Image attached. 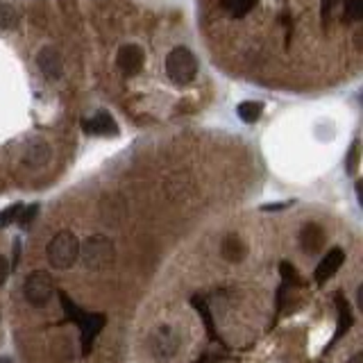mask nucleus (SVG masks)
Returning <instances> with one entry per match:
<instances>
[{"label":"nucleus","instance_id":"3","mask_svg":"<svg viewBox=\"0 0 363 363\" xmlns=\"http://www.w3.org/2000/svg\"><path fill=\"white\" fill-rule=\"evenodd\" d=\"M79 259L91 270H100L114 261V243L103 234L89 236L82 246H79Z\"/></svg>","mask_w":363,"mask_h":363},{"label":"nucleus","instance_id":"4","mask_svg":"<svg viewBox=\"0 0 363 363\" xmlns=\"http://www.w3.org/2000/svg\"><path fill=\"white\" fill-rule=\"evenodd\" d=\"M55 295V281L46 270H34L30 272L25 279V298L30 305L34 307H46Z\"/></svg>","mask_w":363,"mask_h":363},{"label":"nucleus","instance_id":"18","mask_svg":"<svg viewBox=\"0 0 363 363\" xmlns=\"http://www.w3.org/2000/svg\"><path fill=\"white\" fill-rule=\"evenodd\" d=\"M252 5H255V0H223V9H227L234 18H243Z\"/></svg>","mask_w":363,"mask_h":363},{"label":"nucleus","instance_id":"11","mask_svg":"<svg viewBox=\"0 0 363 363\" xmlns=\"http://www.w3.org/2000/svg\"><path fill=\"white\" fill-rule=\"evenodd\" d=\"M23 161H25L30 168H42V166H46L48 161H50V146L46 144V141H42V139L32 141V144L25 148Z\"/></svg>","mask_w":363,"mask_h":363},{"label":"nucleus","instance_id":"8","mask_svg":"<svg viewBox=\"0 0 363 363\" xmlns=\"http://www.w3.org/2000/svg\"><path fill=\"white\" fill-rule=\"evenodd\" d=\"M153 352L159 359H170L179 350V336L173 327H159L157 334H153Z\"/></svg>","mask_w":363,"mask_h":363},{"label":"nucleus","instance_id":"16","mask_svg":"<svg viewBox=\"0 0 363 363\" xmlns=\"http://www.w3.org/2000/svg\"><path fill=\"white\" fill-rule=\"evenodd\" d=\"M191 302H193V309L200 314V318H203L209 338H211V340H218V331H216V325H214V316H211V311H209V307H207V302H205L203 298H193Z\"/></svg>","mask_w":363,"mask_h":363},{"label":"nucleus","instance_id":"10","mask_svg":"<svg viewBox=\"0 0 363 363\" xmlns=\"http://www.w3.org/2000/svg\"><path fill=\"white\" fill-rule=\"evenodd\" d=\"M343 261H345V252H343L340 248L329 250L327 257H322V261H320L318 268H316V275L314 277H316L318 284H325L329 277H334L336 272H338V268L343 266Z\"/></svg>","mask_w":363,"mask_h":363},{"label":"nucleus","instance_id":"24","mask_svg":"<svg viewBox=\"0 0 363 363\" xmlns=\"http://www.w3.org/2000/svg\"><path fill=\"white\" fill-rule=\"evenodd\" d=\"M39 214V205H30V207H23L21 211V216H18L16 223L21 225V227H30V223L34 220V216Z\"/></svg>","mask_w":363,"mask_h":363},{"label":"nucleus","instance_id":"9","mask_svg":"<svg viewBox=\"0 0 363 363\" xmlns=\"http://www.w3.org/2000/svg\"><path fill=\"white\" fill-rule=\"evenodd\" d=\"M82 127L87 134H96V136H116L118 134V125L109 112H98L91 120H82Z\"/></svg>","mask_w":363,"mask_h":363},{"label":"nucleus","instance_id":"1","mask_svg":"<svg viewBox=\"0 0 363 363\" xmlns=\"http://www.w3.org/2000/svg\"><path fill=\"white\" fill-rule=\"evenodd\" d=\"M46 257L48 264L57 268V270H66L77 261L79 257V241L73 231L62 229L59 234L50 238V243L46 248Z\"/></svg>","mask_w":363,"mask_h":363},{"label":"nucleus","instance_id":"7","mask_svg":"<svg viewBox=\"0 0 363 363\" xmlns=\"http://www.w3.org/2000/svg\"><path fill=\"white\" fill-rule=\"evenodd\" d=\"M37 66L48 79H57V77H62V73H64L62 55H59V50L53 48V46H44L42 50H39Z\"/></svg>","mask_w":363,"mask_h":363},{"label":"nucleus","instance_id":"2","mask_svg":"<svg viewBox=\"0 0 363 363\" xmlns=\"http://www.w3.org/2000/svg\"><path fill=\"white\" fill-rule=\"evenodd\" d=\"M166 75L173 84H189L198 75V59L189 48L177 46L166 57Z\"/></svg>","mask_w":363,"mask_h":363},{"label":"nucleus","instance_id":"27","mask_svg":"<svg viewBox=\"0 0 363 363\" xmlns=\"http://www.w3.org/2000/svg\"><path fill=\"white\" fill-rule=\"evenodd\" d=\"M284 207H288V203H277V205H264L261 209L264 211H275V209H284Z\"/></svg>","mask_w":363,"mask_h":363},{"label":"nucleus","instance_id":"23","mask_svg":"<svg viewBox=\"0 0 363 363\" xmlns=\"http://www.w3.org/2000/svg\"><path fill=\"white\" fill-rule=\"evenodd\" d=\"M361 144L359 141H355V144H352V148H350V155H348V173H352L355 175L357 173V168H359V155H361Z\"/></svg>","mask_w":363,"mask_h":363},{"label":"nucleus","instance_id":"6","mask_svg":"<svg viewBox=\"0 0 363 363\" xmlns=\"http://www.w3.org/2000/svg\"><path fill=\"white\" fill-rule=\"evenodd\" d=\"M105 322H107V318L103 314H84V318L77 322L79 334H82V338H79V340H82V355L84 357L91 352V348H94V340H96V336L100 334V331H103Z\"/></svg>","mask_w":363,"mask_h":363},{"label":"nucleus","instance_id":"5","mask_svg":"<svg viewBox=\"0 0 363 363\" xmlns=\"http://www.w3.org/2000/svg\"><path fill=\"white\" fill-rule=\"evenodd\" d=\"M116 62H118V68L123 70V73H125L127 77L139 75L141 68H144V62H146L144 48L136 46V44H127V46H123V48L118 50Z\"/></svg>","mask_w":363,"mask_h":363},{"label":"nucleus","instance_id":"15","mask_svg":"<svg viewBox=\"0 0 363 363\" xmlns=\"http://www.w3.org/2000/svg\"><path fill=\"white\" fill-rule=\"evenodd\" d=\"M236 114L243 123H257L264 114V105L257 103V100H243L238 107H236Z\"/></svg>","mask_w":363,"mask_h":363},{"label":"nucleus","instance_id":"22","mask_svg":"<svg viewBox=\"0 0 363 363\" xmlns=\"http://www.w3.org/2000/svg\"><path fill=\"white\" fill-rule=\"evenodd\" d=\"M345 16L350 18V21H361L363 0H345Z\"/></svg>","mask_w":363,"mask_h":363},{"label":"nucleus","instance_id":"25","mask_svg":"<svg viewBox=\"0 0 363 363\" xmlns=\"http://www.w3.org/2000/svg\"><path fill=\"white\" fill-rule=\"evenodd\" d=\"M9 270H12V266H9V261H7L5 257H0V286H3L5 281H7Z\"/></svg>","mask_w":363,"mask_h":363},{"label":"nucleus","instance_id":"17","mask_svg":"<svg viewBox=\"0 0 363 363\" xmlns=\"http://www.w3.org/2000/svg\"><path fill=\"white\" fill-rule=\"evenodd\" d=\"M57 295H59V305H62V309H64V316H66L70 322H75V325H77V322L84 318L87 311L79 309V307L75 305V302H73V300H70V298L64 293V291H59Z\"/></svg>","mask_w":363,"mask_h":363},{"label":"nucleus","instance_id":"14","mask_svg":"<svg viewBox=\"0 0 363 363\" xmlns=\"http://www.w3.org/2000/svg\"><path fill=\"white\" fill-rule=\"evenodd\" d=\"M246 243L243 241H241L236 234H229V236H225V241H223V246H220V255H223L229 264H236V261H241L246 257Z\"/></svg>","mask_w":363,"mask_h":363},{"label":"nucleus","instance_id":"26","mask_svg":"<svg viewBox=\"0 0 363 363\" xmlns=\"http://www.w3.org/2000/svg\"><path fill=\"white\" fill-rule=\"evenodd\" d=\"M18 257H21V243L16 241V243H14V261H12V268L18 266Z\"/></svg>","mask_w":363,"mask_h":363},{"label":"nucleus","instance_id":"12","mask_svg":"<svg viewBox=\"0 0 363 363\" xmlns=\"http://www.w3.org/2000/svg\"><path fill=\"white\" fill-rule=\"evenodd\" d=\"M336 309H338V322H336V331H334V338H331V345L334 343H338L343 336L348 334L352 322H355V318H352V311H350V305L348 300H343L340 293H336Z\"/></svg>","mask_w":363,"mask_h":363},{"label":"nucleus","instance_id":"21","mask_svg":"<svg viewBox=\"0 0 363 363\" xmlns=\"http://www.w3.org/2000/svg\"><path fill=\"white\" fill-rule=\"evenodd\" d=\"M279 272H281V279H284L286 286H298V284H300L298 272H295L293 266L288 264V261H281V264H279Z\"/></svg>","mask_w":363,"mask_h":363},{"label":"nucleus","instance_id":"30","mask_svg":"<svg viewBox=\"0 0 363 363\" xmlns=\"http://www.w3.org/2000/svg\"><path fill=\"white\" fill-rule=\"evenodd\" d=\"M0 363H14V361L9 359V357H0Z\"/></svg>","mask_w":363,"mask_h":363},{"label":"nucleus","instance_id":"19","mask_svg":"<svg viewBox=\"0 0 363 363\" xmlns=\"http://www.w3.org/2000/svg\"><path fill=\"white\" fill-rule=\"evenodd\" d=\"M16 23H18V14L14 5L0 3V30H14Z\"/></svg>","mask_w":363,"mask_h":363},{"label":"nucleus","instance_id":"20","mask_svg":"<svg viewBox=\"0 0 363 363\" xmlns=\"http://www.w3.org/2000/svg\"><path fill=\"white\" fill-rule=\"evenodd\" d=\"M21 211H23V205L21 203H16L12 207H7L0 211V227H9L12 223H16L18 216H21Z\"/></svg>","mask_w":363,"mask_h":363},{"label":"nucleus","instance_id":"29","mask_svg":"<svg viewBox=\"0 0 363 363\" xmlns=\"http://www.w3.org/2000/svg\"><path fill=\"white\" fill-rule=\"evenodd\" d=\"M348 363H363V355H355V357H352Z\"/></svg>","mask_w":363,"mask_h":363},{"label":"nucleus","instance_id":"13","mask_svg":"<svg viewBox=\"0 0 363 363\" xmlns=\"http://www.w3.org/2000/svg\"><path fill=\"white\" fill-rule=\"evenodd\" d=\"M300 246L305 252H309V255L320 252L322 246H325V231H322L318 225H307L300 234Z\"/></svg>","mask_w":363,"mask_h":363},{"label":"nucleus","instance_id":"28","mask_svg":"<svg viewBox=\"0 0 363 363\" xmlns=\"http://www.w3.org/2000/svg\"><path fill=\"white\" fill-rule=\"evenodd\" d=\"M193 363H216V361H214V357H209V355H207V357H203V359L193 361Z\"/></svg>","mask_w":363,"mask_h":363}]
</instances>
